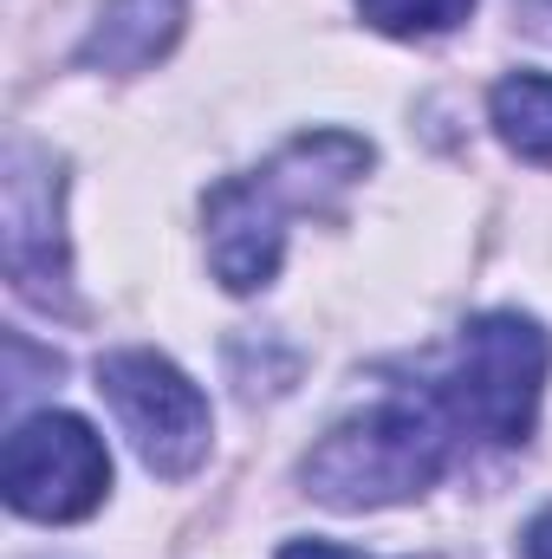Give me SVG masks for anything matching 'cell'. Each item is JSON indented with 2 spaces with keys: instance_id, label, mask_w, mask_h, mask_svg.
<instances>
[{
  "instance_id": "obj_1",
  "label": "cell",
  "mask_w": 552,
  "mask_h": 559,
  "mask_svg": "<svg viewBox=\"0 0 552 559\" xmlns=\"http://www.w3.org/2000/svg\"><path fill=\"white\" fill-rule=\"evenodd\" d=\"M371 169V143L351 131H312L292 138L267 169L254 176H228L208 189L202 222H208V261L228 293H261L279 267V241H286V215L305 209H332L345 182H358Z\"/></svg>"
},
{
  "instance_id": "obj_12",
  "label": "cell",
  "mask_w": 552,
  "mask_h": 559,
  "mask_svg": "<svg viewBox=\"0 0 552 559\" xmlns=\"http://www.w3.org/2000/svg\"><path fill=\"white\" fill-rule=\"evenodd\" d=\"M527 7H540V13H552V0H527Z\"/></svg>"
},
{
  "instance_id": "obj_9",
  "label": "cell",
  "mask_w": 552,
  "mask_h": 559,
  "mask_svg": "<svg viewBox=\"0 0 552 559\" xmlns=\"http://www.w3.org/2000/svg\"><path fill=\"white\" fill-rule=\"evenodd\" d=\"M358 13L391 39H435L475 13V0H358Z\"/></svg>"
},
{
  "instance_id": "obj_6",
  "label": "cell",
  "mask_w": 552,
  "mask_h": 559,
  "mask_svg": "<svg viewBox=\"0 0 552 559\" xmlns=\"http://www.w3.org/2000/svg\"><path fill=\"white\" fill-rule=\"evenodd\" d=\"M59 169H52V156L46 150H33V143H13L7 150V189H0V248H7V280H13V293L20 299H33V306H72L65 299V228H59Z\"/></svg>"
},
{
  "instance_id": "obj_5",
  "label": "cell",
  "mask_w": 552,
  "mask_h": 559,
  "mask_svg": "<svg viewBox=\"0 0 552 559\" xmlns=\"http://www.w3.org/2000/svg\"><path fill=\"white\" fill-rule=\"evenodd\" d=\"M0 488L7 508L26 521H85L105 488H111V455L98 442V429L72 411H39L7 436L0 455Z\"/></svg>"
},
{
  "instance_id": "obj_3",
  "label": "cell",
  "mask_w": 552,
  "mask_h": 559,
  "mask_svg": "<svg viewBox=\"0 0 552 559\" xmlns=\"http://www.w3.org/2000/svg\"><path fill=\"white\" fill-rule=\"evenodd\" d=\"M547 365H552V345L527 312H481L455 338V365L442 378V404L481 442L514 449V442L533 436Z\"/></svg>"
},
{
  "instance_id": "obj_10",
  "label": "cell",
  "mask_w": 552,
  "mask_h": 559,
  "mask_svg": "<svg viewBox=\"0 0 552 559\" xmlns=\"http://www.w3.org/2000/svg\"><path fill=\"white\" fill-rule=\"evenodd\" d=\"M279 559H364V554L332 547V540H292V547H279Z\"/></svg>"
},
{
  "instance_id": "obj_7",
  "label": "cell",
  "mask_w": 552,
  "mask_h": 559,
  "mask_svg": "<svg viewBox=\"0 0 552 559\" xmlns=\"http://www.w3.org/2000/svg\"><path fill=\"white\" fill-rule=\"evenodd\" d=\"M182 13H189V0H105L98 26L79 46V66H98V72H143V66H156L176 46Z\"/></svg>"
},
{
  "instance_id": "obj_8",
  "label": "cell",
  "mask_w": 552,
  "mask_h": 559,
  "mask_svg": "<svg viewBox=\"0 0 552 559\" xmlns=\"http://www.w3.org/2000/svg\"><path fill=\"white\" fill-rule=\"evenodd\" d=\"M488 118H494V131H501V143H507L514 156L552 163V79L547 72H514V79H501L494 98H488Z\"/></svg>"
},
{
  "instance_id": "obj_11",
  "label": "cell",
  "mask_w": 552,
  "mask_h": 559,
  "mask_svg": "<svg viewBox=\"0 0 552 559\" xmlns=\"http://www.w3.org/2000/svg\"><path fill=\"white\" fill-rule=\"evenodd\" d=\"M527 559H552V508H540L527 527Z\"/></svg>"
},
{
  "instance_id": "obj_4",
  "label": "cell",
  "mask_w": 552,
  "mask_h": 559,
  "mask_svg": "<svg viewBox=\"0 0 552 559\" xmlns=\"http://www.w3.org/2000/svg\"><path fill=\"white\" fill-rule=\"evenodd\" d=\"M98 397L111 404V417L124 423V436L137 442L143 468L163 481H182L202 468L208 455V397L189 384V371H176L163 352H111L98 358Z\"/></svg>"
},
{
  "instance_id": "obj_2",
  "label": "cell",
  "mask_w": 552,
  "mask_h": 559,
  "mask_svg": "<svg viewBox=\"0 0 552 559\" xmlns=\"http://www.w3.org/2000/svg\"><path fill=\"white\" fill-rule=\"evenodd\" d=\"M442 468H448V423L435 417V404L391 397L325 429L299 475L312 501L364 514V508L416 501L422 488L442 481Z\"/></svg>"
}]
</instances>
